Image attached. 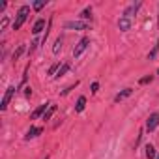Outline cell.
Instances as JSON below:
<instances>
[{"label": "cell", "instance_id": "6da1fadb", "mask_svg": "<svg viewBox=\"0 0 159 159\" xmlns=\"http://www.w3.org/2000/svg\"><path fill=\"white\" fill-rule=\"evenodd\" d=\"M28 13H30V8H28V6H23V8L19 10V13H17V19H15V23H13V30H19V28L23 26V23L26 21Z\"/></svg>", "mask_w": 159, "mask_h": 159}, {"label": "cell", "instance_id": "5b68a950", "mask_svg": "<svg viewBox=\"0 0 159 159\" xmlns=\"http://www.w3.org/2000/svg\"><path fill=\"white\" fill-rule=\"evenodd\" d=\"M66 28H75V30H86V23H81V21H69V23H66L64 25Z\"/></svg>", "mask_w": 159, "mask_h": 159}, {"label": "cell", "instance_id": "ac0fdd59", "mask_svg": "<svg viewBox=\"0 0 159 159\" xmlns=\"http://www.w3.org/2000/svg\"><path fill=\"white\" fill-rule=\"evenodd\" d=\"M23 51H25V47H23V45H21V47H19V49H17V51H15V52H13V60H19V56H21V54H23Z\"/></svg>", "mask_w": 159, "mask_h": 159}, {"label": "cell", "instance_id": "44dd1931", "mask_svg": "<svg viewBox=\"0 0 159 159\" xmlns=\"http://www.w3.org/2000/svg\"><path fill=\"white\" fill-rule=\"evenodd\" d=\"M56 67H58V64H54L51 69H49V75H54V71H56Z\"/></svg>", "mask_w": 159, "mask_h": 159}, {"label": "cell", "instance_id": "7c38bea8", "mask_svg": "<svg viewBox=\"0 0 159 159\" xmlns=\"http://www.w3.org/2000/svg\"><path fill=\"white\" fill-rule=\"evenodd\" d=\"M43 28H45V21H43V19H39V21H38V23L34 25V28H32V32H34V34H39V32H41Z\"/></svg>", "mask_w": 159, "mask_h": 159}, {"label": "cell", "instance_id": "d4e9b609", "mask_svg": "<svg viewBox=\"0 0 159 159\" xmlns=\"http://www.w3.org/2000/svg\"><path fill=\"white\" fill-rule=\"evenodd\" d=\"M157 159H159V155H157Z\"/></svg>", "mask_w": 159, "mask_h": 159}, {"label": "cell", "instance_id": "d6986e66", "mask_svg": "<svg viewBox=\"0 0 159 159\" xmlns=\"http://www.w3.org/2000/svg\"><path fill=\"white\" fill-rule=\"evenodd\" d=\"M45 4H47V2H45V0H39V2H36V4H34V8H36V10L39 11V10H41V8L45 6Z\"/></svg>", "mask_w": 159, "mask_h": 159}, {"label": "cell", "instance_id": "5bb4252c", "mask_svg": "<svg viewBox=\"0 0 159 159\" xmlns=\"http://www.w3.org/2000/svg\"><path fill=\"white\" fill-rule=\"evenodd\" d=\"M146 157L148 159H153L155 157V148L153 146H146Z\"/></svg>", "mask_w": 159, "mask_h": 159}, {"label": "cell", "instance_id": "2e32d148", "mask_svg": "<svg viewBox=\"0 0 159 159\" xmlns=\"http://www.w3.org/2000/svg\"><path fill=\"white\" fill-rule=\"evenodd\" d=\"M81 17H83V19H92V10H90V8H86V10L81 13Z\"/></svg>", "mask_w": 159, "mask_h": 159}, {"label": "cell", "instance_id": "8fae6325", "mask_svg": "<svg viewBox=\"0 0 159 159\" xmlns=\"http://www.w3.org/2000/svg\"><path fill=\"white\" fill-rule=\"evenodd\" d=\"M84 105H86V98H83V96H81V98H79V101H77L75 111H77V112H83V111H84Z\"/></svg>", "mask_w": 159, "mask_h": 159}, {"label": "cell", "instance_id": "7a4b0ae2", "mask_svg": "<svg viewBox=\"0 0 159 159\" xmlns=\"http://www.w3.org/2000/svg\"><path fill=\"white\" fill-rule=\"evenodd\" d=\"M88 45H90V39H88V38H83L81 41L75 45V49H73V56H75V58H77V56H81V54L86 51V47H88Z\"/></svg>", "mask_w": 159, "mask_h": 159}, {"label": "cell", "instance_id": "ffe728a7", "mask_svg": "<svg viewBox=\"0 0 159 159\" xmlns=\"http://www.w3.org/2000/svg\"><path fill=\"white\" fill-rule=\"evenodd\" d=\"M157 49H159V45H155V47H153V51L150 52V58H153V56H155V52H157Z\"/></svg>", "mask_w": 159, "mask_h": 159}, {"label": "cell", "instance_id": "8992f818", "mask_svg": "<svg viewBox=\"0 0 159 159\" xmlns=\"http://www.w3.org/2000/svg\"><path fill=\"white\" fill-rule=\"evenodd\" d=\"M139 8H140V2H137V4H133V6H129L125 11H124V17H127V19H131L137 11H139Z\"/></svg>", "mask_w": 159, "mask_h": 159}, {"label": "cell", "instance_id": "4fadbf2b", "mask_svg": "<svg viewBox=\"0 0 159 159\" xmlns=\"http://www.w3.org/2000/svg\"><path fill=\"white\" fill-rule=\"evenodd\" d=\"M54 111H56V107H54V105H51V107L47 109V112L43 114V120H51V116H52V112H54Z\"/></svg>", "mask_w": 159, "mask_h": 159}, {"label": "cell", "instance_id": "9c48e42d", "mask_svg": "<svg viewBox=\"0 0 159 159\" xmlns=\"http://www.w3.org/2000/svg\"><path fill=\"white\" fill-rule=\"evenodd\" d=\"M47 107H51V103H47V105H41L39 109H36V111H34V112L30 114V118H32V120H36V118H38L39 114H43V112H45V109H47Z\"/></svg>", "mask_w": 159, "mask_h": 159}, {"label": "cell", "instance_id": "ba28073f", "mask_svg": "<svg viewBox=\"0 0 159 159\" xmlns=\"http://www.w3.org/2000/svg\"><path fill=\"white\" fill-rule=\"evenodd\" d=\"M131 94H133V90H131V88H125L124 92H120V94H118V96L114 98V101L118 103V101H122V99H125V98H129Z\"/></svg>", "mask_w": 159, "mask_h": 159}, {"label": "cell", "instance_id": "277c9868", "mask_svg": "<svg viewBox=\"0 0 159 159\" xmlns=\"http://www.w3.org/2000/svg\"><path fill=\"white\" fill-rule=\"evenodd\" d=\"M157 125H159V114H152V116L148 118V122H146V129H148V131H153Z\"/></svg>", "mask_w": 159, "mask_h": 159}, {"label": "cell", "instance_id": "30bf717a", "mask_svg": "<svg viewBox=\"0 0 159 159\" xmlns=\"http://www.w3.org/2000/svg\"><path fill=\"white\" fill-rule=\"evenodd\" d=\"M41 131H43L41 127H30V129H28V133H26V139H34V137H38Z\"/></svg>", "mask_w": 159, "mask_h": 159}, {"label": "cell", "instance_id": "9a60e30c", "mask_svg": "<svg viewBox=\"0 0 159 159\" xmlns=\"http://www.w3.org/2000/svg\"><path fill=\"white\" fill-rule=\"evenodd\" d=\"M60 49H62V39L58 38V39H56V43H54V47H52V52H54V54H58V52H60Z\"/></svg>", "mask_w": 159, "mask_h": 159}, {"label": "cell", "instance_id": "52a82bcc", "mask_svg": "<svg viewBox=\"0 0 159 159\" xmlns=\"http://www.w3.org/2000/svg\"><path fill=\"white\" fill-rule=\"evenodd\" d=\"M118 26H120V30H129V28H131V19L122 17V19H120V23H118Z\"/></svg>", "mask_w": 159, "mask_h": 159}, {"label": "cell", "instance_id": "3957f363", "mask_svg": "<svg viewBox=\"0 0 159 159\" xmlns=\"http://www.w3.org/2000/svg\"><path fill=\"white\" fill-rule=\"evenodd\" d=\"M13 94H15V88H13V86H10V88L6 90V94H4V99H2V105H0V109H2V111H6V109H8V105H10V101H11V98H13Z\"/></svg>", "mask_w": 159, "mask_h": 159}, {"label": "cell", "instance_id": "603a6c76", "mask_svg": "<svg viewBox=\"0 0 159 159\" xmlns=\"http://www.w3.org/2000/svg\"><path fill=\"white\" fill-rule=\"evenodd\" d=\"M150 81H152V77H144L140 83H142V84H146V83H150Z\"/></svg>", "mask_w": 159, "mask_h": 159}, {"label": "cell", "instance_id": "cb8c5ba5", "mask_svg": "<svg viewBox=\"0 0 159 159\" xmlns=\"http://www.w3.org/2000/svg\"><path fill=\"white\" fill-rule=\"evenodd\" d=\"M32 94V88H25V96H30Z\"/></svg>", "mask_w": 159, "mask_h": 159}, {"label": "cell", "instance_id": "e0dca14e", "mask_svg": "<svg viewBox=\"0 0 159 159\" xmlns=\"http://www.w3.org/2000/svg\"><path fill=\"white\" fill-rule=\"evenodd\" d=\"M67 69H69V64H64V66H62V67H60V71H58V73H56V75H54V77H62V75H64V73H66V71H67Z\"/></svg>", "mask_w": 159, "mask_h": 159}, {"label": "cell", "instance_id": "7402d4cb", "mask_svg": "<svg viewBox=\"0 0 159 159\" xmlns=\"http://www.w3.org/2000/svg\"><path fill=\"white\" fill-rule=\"evenodd\" d=\"M98 90H99V84H98V83H94V84H92V92H98Z\"/></svg>", "mask_w": 159, "mask_h": 159}]
</instances>
